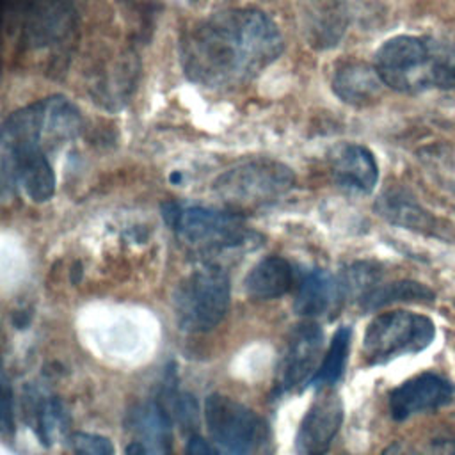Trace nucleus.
Returning a JSON list of instances; mask_svg holds the SVG:
<instances>
[{
  "label": "nucleus",
  "instance_id": "5",
  "mask_svg": "<svg viewBox=\"0 0 455 455\" xmlns=\"http://www.w3.org/2000/svg\"><path fill=\"white\" fill-rule=\"evenodd\" d=\"M293 181V171L283 162L256 158L224 171L213 181V190L229 206L251 208L277 201Z\"/></svg>",
  "mask_w": 455,
  "mask_h": 455
},
{
  "label": "nucleus",
  "instance_id": "10",
  "mask_svg": "<svg viewBox=\"0 0 455 455\" xmlns=\"http://www.w3.org/2000/svg\"><path fill=\"white\" fill-rule=\"evenodd\" d=\"M455 387L435 373H421L395 387L389 393V412L393 419L403 421L416 414L430 412L451 402Z\"/></svg>",
  "mask_w": 455,
  "mask_h": 455
},
{
  "label": "nucleus",
  "instance_id": "1",
  "mask_svg": "<svg viewBox=\"0 0 455 455\" xmlns=\"http://www.w3.org/2000/svg\"><path fill=\"white\" fill-rule=\"evenodd\" d=\"M283 52L277 25L252 7L219 11L190 27L180 43L183 73L194 84L229 89L247 84Z\"/></svg>",
  "mask_w": 455,
  "mask_h": 455
},
{
  "label": "nucleus",
  "instance_id": "3",
  "mask_svg": "<svg viewBox=\"0 0 455 455\" xmlns=\"http://www.w3.org/2000/svg\"><path fill=\"white\" fill-rule=\"evenodd\" d=\"M162 215L187 247L201 252L238 247L251 236L243 219L233 212L165 203Z\"/></svg>",
  "mask_w": 455,
  "mask_h": 455
},
{
  "label": "nucleus",
  "instance_id": "26",
  "mask_svg": "<svg viewBox=\"0 0 455 455\" xmlns=\"http://www.w3.org/2000/svg\"><path fill=\"white\" fill-rule=\"evenodd\" d=\"M432 455H455V439L441 437L432 443Z\"/></svg>",
  "mask_w": 455,
  "mask_h": 455
},
{
  "label": "nucleus",
  "instance_id": "16",
  "mask_svg": "<svg viewBox=\"0 0 455 455\" xmlns=\"http://www.w3.org/2000/svg\"><path fill=\"white\" fill-rule=\"evenodd\" d=\"M293 284L291 265L279 256L256 263L245 277V291L254 300H270L284 295Z\"/></svg>",
  "mask_w": 455,
  "mask_h": 455
},
{
  "label": "nucleus",
  "instance_id": "18",
  "mask_svg": "<svg viewBox=\"0 0 455 455\" xmlns=\"http://www.w3.org/2000/svg\"><path fill=\"white\" fill-rule=\"evenodd\" d=\"M377 212L393 224L414 231H432L434 217L423 210L411 196L400 190H389L377 201Z\"/></svg>",
  "mask_w": 455,
  "mask_h": 455
},
{
  "label": "nucleus",
  "instance_id": "17",
  "mask_svg": "<svg viewBox=\"0 0 455 455\" xmlns=\"http://www.w3.org/2000/svg\"><path fill=\"white\" fill-rule=\"evenodd\" d=\"M27 414L39 441L46 446L59 441L66 434L69 425V418L62 402L55 396H46L43 393L28 395Z\"/></svg>",
  "mask_w": 455,
  "mask_h": 455
},
{
  "label": "nucleus",
  "instance_id": "8",
  "mask_svg": "<svg viewBox=\"0 0 455 455\" xmlns=\"http://www.w3.org/2000/svg\"><path fill=\"white\" fill-rule=\"evenodd\" d=\"M204 419L219 455H251L259 437L258 416L231 396L213 393L204 402Z\"/></svg>",
  "mask_w": 455,
  "mask_h": 455
},
{
  "label": "nucleus",
  "instance_id": "6",
  "mask_svg": "<svg viewBox=\"0 0 455 455\" xmlns=\"http://www.w3.org/2000/svg\"><path fill=\"white\" fill-rule=\"evenodd\" d=\"M439 55L418 36H396L375 53V69L384 85L400 92H416L435 85Z\"/></svg>",
  "mask_w": 455,
  "mask_h": 455
},
{
  "label": "nucleus",
  "instance_id": "25",
  "mask_svg": "<svg viewBox=\"0 0 455 455\" xmlns=\"http://www.w3.org/2000/svg\"><path fill=\"white\" fill-rule=\"evenodd\" d=\"M185 455H219L217 450H213L201 435H190L187 441Z\"/></svg>",
  "mask_w": 455,
  "mask_h": 455
},
{
  "label": "nucleus",
  "instance_id": "9",
  "mask_svg": "<svg viewBox=\"0 0 455 455\" xmlns=\"http://www.w3.org/2000/svg\"><path fill=\"white\" fill-rule=\"evenodd\" d=\"M322 345L323 332L316 323L302 322L295 325V329L288 336L284 352L277 366V393H286L316 373Z\"/></svg>",
  "mask_w": 455,
  "mask_h": 455
},
{
  "label": "nucleus",
  "instance_id": "27",
  "mask_svg": "<svg viewBox=\"0 0 455 455\" xmlns=\"http://www.w3.org/2000/svg\"><path fill=\"white\" fill-rule=\"evenodd\" d=\"M382 455H421V453H418L416 450H412L411 446H407L403 443H395V444L387 446L382 451Z\"/></svg>",
  "mask_w": 455,
  "mask_h": 455
},
{
  "label": "nucleus",
  "instance_id": "29",
  "mask_svg": "<svg viewBox=\"0 0 455 455\" xmlns=\"http://www.w3.org/2000/svg\"><path fill=\"white\" fill-rule=\"evenodd\" d=\"M18 4H20V0H2V9H4L5 20L18 9Z\"/></svg>",
  "mask_w": 455,
  "mask_h": 455
},
{
  "label": "nucleus",
  "instance_id": "23",
  "mask_svg": "<svg viewBox=\"0 0 455 455\" xmlns=\"http://www.w3.org/2000/svg\"><path fill=\"white\" fill-rule=\"evenodd\" d=\"M435 85L439 87H455V43L448 48L444 55H439Z\"/></svg>",
  "mask_w": 455,
  "mask_h": 455
},
{
  "label": "nucleus",
  "instance_id": "24",
  "mask_svg": "<svg viewBox=\"0 0 455 455\" xmlns=\"http://www.w3.org/2000/svg\"><path fill=\"white\" fill-rule=\"evenodd\" d=\"M14 409H12V391L5 375H2V400H0V425L2 432L7 435L14 432Z\"/></svg>",
  "mask_w": 455,
  "mask_h": 455
},
{
  "label": "nucleus",
  "instance_id": "15",
  "mask_svg": "<svg viewBox=\"0 0 455 455\" xmlns=\"http://www.w3.org/2000/svg\"><path fill=\"white\" fill-rule=\"evenodd\" d=\"M341 297V281L327 270L315 268L300 281L293 309L300 316H320L331 311Z\"/></svg>",
  "mask_w": 455,
  "mask_h": 455
},
{
  "label": "nucleus",
  "instance_id": "28",
  "mask_svg": "<svg viewBox=\"0 0 455 455\" xmlns=\"http://www.w3.org/2000/svg\"><path fill=\"white\" fill-rule=\"evenodd\" d=\"M124 455H149V453H148V450H146V446L142 443H130L126 446Z\"/></svg>",
  "mask_w": 455,
  "mask_h": 455
},
{
  "label": "nucleus",
  "instance_id": "22",
  "mask_svg": "<svg viewBox=\"0 0 455 455\" xmlns=\"http://www.w3.org/2000/svg\"><path fill=\"white\" fill-rule=\"evenodd\" d=\"M64 455H114V446L103 435L75 432L68 435Z\"/></svg>",
  "mask_w": 455,
  "mask_h": 455
},
{
  "label": "nucleus",
  "instance_id": "11",
  "mask_svg": "<svg viewBox=\"0 0 455 455\" xmlns=\"http://www.w3.org/2000/svg\"><path fill=\"white\" fill-rule=\"evenodd\" d=\"M343 423V403L334 391H325L316 396L304 414L295 448L299 455H323Z\"/></svg>",
  "mask_w": 455,
  "mask_h": 455
},
{
  "label": "nucleus",
  "instance_id": "20",
  "mask_svg": "<svg viewBox=\"0 0 455 455\" xmlns=\"http://www.w3.org/2000/svg\"><path fill=\"white\" fill-rule=\"evenodd\" d=\"M434 297V291L421 283L395 281L387 284H377L361 299V306L366 311H373L393 302H432Z\"/></svg>",
  "mask_w": 455,
  "mask_h": 455
},
{
  "label": "nucleus",
  "instance_id": "21",
  "mask_svg": "<svg viewBox=\"0 0 455 455\" xmlns=\"http://www.w3.org/2000/svg\"><path fill=\"white\" fill-rule=\"evenodd\" d=\"M350 348V329L339 327L331 339L329 350L318 364L316 373L311 377L313 386H331L343 375Z\"/></svg>",
  "mask_w": 455,
  "mask_h": 455
},
{
  "label": "nucleus",
  "instance_id": "14",
  "mask_svg": "<svg viewBox=\"0 0 455 455\" xmlns=\"http://www.w3.org/2000/svg\"><path fill=\"white\" fill-rule=\"evenodd\" d=\"M384 82L380 80L375 68L364 62L343 64L332 78L334 94L354 107H364L373 103L382 91Z\"/></svg>",
  "mask_w": 455,
  "mask_h": 455
},
{
  "label": "nucleus",
  "instance_id": "2",
  "mask_svg": "<svg viewBox=\"0 0 455 455\" xmlns=\"http://www.w3.org/2000/svg\"><path fill=\"white\" fill-rule=\"evenodd\" d=\"M229 275L219 265L208 263L192 270L174 293V311L180 329L187 332H208L228 313Z\"/></svg>",
  "mask_w": 455,
  "mask_h": 455
},
{
  "label": "nucleus",
  "instance_id": "12",
  "mask_svg": "<svg viewBox=\"0 0 455 455\" xmlns=\"http://www.w3.org/2000/svg\"><path fill=\"white\" fill-rule=\"evenodd\" d=\"M334 181L343 190L370 194L379 180V167L370 149L361 144H343L331 158Z\"/></svg>",
  "mask_w": 455,
  "mask_h": 455
},
{
  "label": "nucleus",
  "instance_id": "7",
  "mask_svg": "<svg viewBox=\"0 0 455 455\" xmlns=\"http://www.w3.org/2000/svg\"><path fill=\"white\" fill-rule=\"evenodd\" d=\"M435 336L430 318L411 311H391L375 316L363 338V354L368 364H384L400 355L427 348Z\"/></svg>",
  "mask_w": 455,
  "mask_h": 455
},
{
  "label": "nucleus",
  "instance_id": "19",
  "mask_svg": "<svg viewBox=\"0 0 455 455\" xmlns=\"http://www.w3.org/2000/svg\"><path fill=\"white\" fill-rule=\"evenodd\" d=\"M132 425L142 435V444L149 455H171V421L158 403L144 405L135 411Z\"/></svg>",
  "mask_w": 455,
  "mask_h": 455
},
{
  "label": "nucleus",
  "instance_id": "13",
  "mask_svg": "<svg viewBox=\"0 0 455 455\" xmlns=\"http://www.w3.org/2000/svg\"><path fill=\"white\" fill-rule=\"evenodd\" d=\"M347 4L348 0H307L306 32L313 46L338 44L347 27Z\"/></svg>",
  "mask_w": 455,
  "mask_h": 455
},
{
  "label": "nucleus",
  "instance_id": "4",
  "mask_svg": "<svg viewBox=\"0 0 455 455\" xmlns=\"http://www.w3.org/2000/svg\"><path fill=\"white\" fill-rule=\"evenodd\" d=\"M80 126L78 108L62 96H50L12 112L4 121L2 142H25L53 149L59 142L73 139Z\"/></svg>",
  "mask_w": 455,
  "mask_h": 455
}]
</instances>
